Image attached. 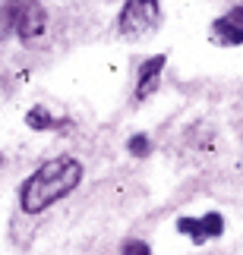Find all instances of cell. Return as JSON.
Listing matches in <instances>:
<instances>
[{
    "mask_svg": "<svg viewBox=\"0 0 243 255\" xmlns=\"http://www.w3.org/2000/svg\"><path fill=\"white\" fill-rule=\"evenodd\" d=\"M82 180V164L76 158H54L41 164L28 180L22 183L19 202H22L25 214H38L44 208H51L54 202H60L63 195H70Z\"/></svg>",
    "mask_w": 243,
    "mask_h": 255,
    "instance_id": "cell-1",
    "label": "cell"
},
{
    "mask_svg": "<svg viewBox=\"0 0 243 255\" xmlns=\"http://www.w3.org/2000/svg\"><path fill=\"white\" fill-rule=\"evenodd\" d=\"M161 19V6L158 0H126L123 13H120V32L123 35H149Z\"/></svg>",
    "mask_w": 243,
    "mask_h": 255,
    "instance_id": "cell-2",
    "label": "cell"
},
{
    "mask_svg": "<svg viewBox=\"0 0 243 255\" xmlns=\"http://www.w3.org/2000/svg\"><path fill=\"white\" fill-rule=\"evenodd\" d=\"M6 9H9L16 35L22 38V41H35V38L44 32L47 19H44V9L38 6V0H6Z\"/></svg>",
    "mask_w": 243,
    "mask_h": 255,
    "instance_id": "cell-3",
    "label": "cell"
},
{
    "mask_svg": "<svg viewBox=\"0 0 243 255\" xmlns=\"http://www.w3.org/2000/svg\"><path fill=\"white\" fill-rule=\"evenodd\" d=\"M161 70H164V54L152 57V60L142 63L139 70V88H136V98H149L155 88H158V79H161Z\"/></svg>",
    "mask_w": 243,
    "mask_h": 255,
    "instance_id": "cell-4",
    "label": "cell"
},
{
    "mask_svg": "<svg viewBox=\"0 0 243 255\" xmlns=\"http://www.w3.org/2000/svg\"><path fill=\"white\" fill-rule=\"evenodd\" d=\"M212 38L218 44H240L243 41V25H234L231 19H218L215 28H212Z\"/></svg>",
    "mask_w": 243,
    "mask_h": 255,
    "instance_id": "cell-5",
    "label": "cell"
},
{
    "mask_svg": "<svg viewBox=\"0 0 243 255\" xmlns=\"http://www.w3.org/2000/svg\"><path fill=\"white\" fill-rule=\"evenodd\" d=\"M177 230L187 233L193 243H206V240H209L206 230H202V221H196V218H180V221H177Z\"/></svg>",
    "mask_w": 243,
    "mask_h": 255,
    "instance_id": "cell-6",
    "label": "cell"
},
{
    "mask_svg": "<svg viewBox=\"0 0 243 255\" xmlns=\"http://www.w3.org/2000/svg\"><path fill=\"white\" fill-rule=\"evenodd\" d=\"M25 123L32 126V129H51V126H57V123L51 120V114L44 111V107H35V111H28Z\"/></svg>",
    "mask_w": 243,
    "mask_h": 255,
    "instance_id": "cell-7",
    "label": "cell"
},
{
    "mask_svg": "<svg viewBox=\"0 0 243 255\" xmlns=\"http://www.w3.org/2000/svg\"><path fill=\"white\" fill-rule=\"evenodd\" d=\"M202 230H206V237H221L225 218H221V214H206V218H202Z\"/></svg>",
    "mask_w": 243,
    "mask_h": 255,
    "instance_id": "cell-8",
    "label": "cell"
},
{
    "mask_svg": "<svg viewBox=\"0 0 243 255\" xmlns=\"http://www.w3.org/2000/svg\"><path fill=\"white\" fill-rule=\"evenodd\" d=\"M123 255H152V252H149V246H145V243L130 240V243H123Z\"/></svg>",
    "mask_w": 243,
    "mask_h": 255,
    "instance_id": "cell-9",
    "label": "cell"
},
{
    "mask_svg": "<svg viewBox=\"0 0 243 255\" xmlns=\"http://www.w3.org/2000/svg\"><path fill=\"white\" fill-rule=\"evenodd\" d=\"M130 151L133 154H149V139H145V135H133V139H130Z\"/></svg>",
    "mask_w": 243,
    "mask_h": 255,
    "instance_id": "cell-10",
    "label": "cell"
}]
</instances>
